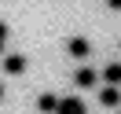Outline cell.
Masks as SVG:
<instances>
[{
	"label": "cell",
	"instance_id": "obj_1",
	"mask_svg": "<svg viewBox=\"0 0 121 114\" xmlns=\"http://www.w3.org/2000/svg\"><path fill=\"white\" fill-rule=\"evenodd\" d=\"M66 52L73 55V59H88V55H92V41L88 37H70L66 41Z\"/></svg>",
	"mask_w": 121,
	"mask_h": 114
},
{
	"label": "cell",
	"instance_id": "obj_2",
	"mask_svg": "<svg viewBox=\"0 0 121 114\" xmlns=\"http://www.w3.org/2000/svg\"><path fill=\"white\" fill-rule=\"evenodd\" d=\"M26 70V55H4V74L8 77H18Z\"/></svg>",
	"mask_w": 121,
	"mask_h": 114
},
{
	"label": "cell",
	"instance_id": "obj_3",
	"mask_svg": "<svg viewBox=\"0 0 121 114\" xmlns=\"http://www.w3.org/2000/svg\"><path fill=\"white\" fill-rule=\"evenodd\" d=\"M73 81H77V88H92V85L99 81V74L92 66H77V74H73Z\"/></svg>",
	"mask_w": 121,
	"mask_h": 114
},
{
	"label": "cell",
	"instance_id": "obj_4",
	"mask_svg": "<svg viewBox=\"0 0 121 114\" xmlns=\"http://www.w3.org/2000/svg\"><path fill=\"white\" fill-rule=\"evenodd\" d=\"M99 103H103V107H121V92H117V85H103Z\"/></svg>",
	"mask_w": 121,
	"mask_h": 114
},
{
	"label": "cell",
	"instance_id": "obj_5",
	"mask_svg": "<svg viewBox=\"0 0 121 114\" xmlns=\"http://www.w3.org/2000/svg\"><path fill=\"white\" fill-rule=\"evenodd\" d=\"M103 85H121V63H110V66H103Z\"/></svg>",
	"mask_w": 121,
	"mask_h": 114
},
{
	"label": "cell",
	"instance_id": "obj_6",
	"mask_svg": "<svg viewBox=\"0 0 121 114\" xmlns=\"http://www.w3.org/2000/svg\"><path fill=\"white\" fill-rule=\"evenodd\" d=\"M55 110H62V114H81L84 103H81L77 96H70V99H59V107H55Z\"/></svg>",
	"mask_w": 121,
	"mask_h": 114
},
{
	"label": "cell",
	"instance_id": "obj_7",
	"mask_svg": "<svg viewBox=\"0 0 121 114\" xmlns=\"http://www.w3.org/2000/svg\"><path fill=\"white\" fill-rule=\"evenodd\" d=\"M37 107H40V110H55V107H59V99L48 92V96H40V99H37Z\"/></svg>",
	"mask_w": 121,
	"mask_h": 114
},
{
	"label": "cell",
	"instance_id": "obj_8",
	"mask_svg": "<svg viewBox=\"0 0 121 114\" xmlns=\"http://www.w3.org/2000/svg\"><path fill=\"white\" fill-rule=\"evenodd\" d=\"M4 41H8V22L0 18V52H4Z\"/></svg>",
	"mask_w": 121,
	"mask_h": 114
},
{
	"label": "cell",
	"instance_id": "obj_9",
	"mask_svg": "<svg viewBox=\"0 0 121 114\" xmlns=\"http://www.w3.org/2000/svg\"><path fill=\"white\" fill-rule=\"evenodd\" d=\"M110 8H114V11H121V0H110Z\"/></svg>",
	"mask_w": 121,
	"mask_h": 114
},
{
	"label": "cell",
	"instance_id": "obj_10",
	"mask_svg": "<svg viewBox=\"0 0 121 114\" xmlns=\"http://www.w3.org/2000/svg\"><path fill=\"white\" fill-rule=\"evenodd\" d=\"M0 99H4V85H0Z\"/></svg>",
	"mask_w": 121,
	"mask_h": 114
}]
</instances>
